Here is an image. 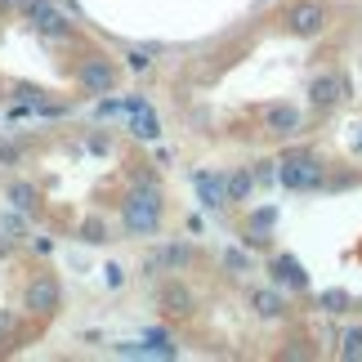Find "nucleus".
<instances>
[{
  "mask_svg": "<svg viewBox=\"0 0 362 362\" xmlns=\"http://www.w3.org/2000/svg\"><path fill=\"white\" fill-rule=\"evenodd\" d=\"M117 86V67L107 63V59H90V63H81V90H90V94H107Z\"/></svg>",
  "mask_w": 362,
  "mask_h": 362,
  "instance_id": "obj_4",
  "label": "nucleus"
},
{
  "mask_svg": "<svg viewBox=\"0 0 362 362\" xmlns=\"http://www.w3.org/2000/svg\"><path fill=\"white\" fill-rule=\"evenodd\" d=\"M27 0H0V9H23Z\"/></svg>",
  "mask_w": 362,
  "mask_h": 362,
  "instance_id": "obj_16",
  "label": "nucleus"
},
{
  "mask_svg": "<svg viewBox=\"0 0 362 362\" xmlns=\"http://www.w3.org/2000/svg\"><path fill=\"white\" fill-rule=\"evenodd\" d=\"M5 331H9V317L0 313V344H5Z\"/></svg>",
  "mask_w": 362,
  "mask_h": 362,
  "instance_id": "obj_17",
  "label": "nucleus"
},
{
  "mask_svg": "<svg viewBox=\"0 0 362 362\" xmlns=\"http://www.w3.org/2000/svg\"><path fill=\"white\" fill-rule=\"evenodd\" d=\"M322 304H327L331 313H344V309H349V296H344V291H327V296H322Z\"/></svg>",
  "mask_w": 362,
  "mask_h": 362,
  "instance_id": "obj_13",
  "label": "nucleus"
},
{
  "mask_svg": "<svg viewBox=\"0 0 362 362\" xmlns=\"http://www.w3.org/2000/svg\"><path fill=\"white\" fill-rule=\"evenodd\" d=\"M197 192H202V202L211 206V211H219V206H228L224 179H219V175H211V170H197Z\"/></svg>",
  "mask_w": 362,
  "mask_h": 362,
  "instance_id": "obj_7",
  "label": "nucleus"
},
{
  "mask_svg": "<svg viewBox=\"0 0 362 362\" xmlns=\"http://www.w3.org/2000/svg\"><path fill=\"white\" fill-rule=\"evenodd\" d=\"M300 107H291V103H277L273 112H269V125H273V134H296L300 130Z\"/></svg>",
  "mask_w": 362,
  "mask_h": 362,
  "instance_id": "obj_8",
  "label": "nucleus"
},
{
  "mask_svg": "<svg viewBox=\"0 0 362 362\" xmlns=\"http://www.w3.org/2000/svg\"><path fill=\"white\" fill-rule=\"evenodd\" d=\"M255 304H259L264 317H277V313H282V296H269V291H264V296H255Z\"/></svg>",
  "mask_w": 362,
  "mask_h": 362,
  "instance_id": "obj_12",
  "label": "nucleus"
},
{
  "mask_svg": "<svg viewBox=\"0 0 362 362\" xmlns=\"http://www.w3.org/2000/svg\"><path fill=\"white\" fill-rule=\"evenodd\" d=\"M277 175H282V184H286V188H296V192L322 188V165H317L313 157H296V161H286Z\"/></svg>",
  "mask_w": 362,
  "mask_h": 362,
  "instance_id": "obj_3",
  "label": "nucleus"
},
{
  "mask_svg": "<svg viewBox=\"0 0 362 362\" xmlns=\"http://www.w3.org/2000/svg\"><path fill=\"white\" fill-rule=\"evenodd\" d=\"M27 309L32 313H54L59 309V282H54V277H36V282L27 286Z\"/></svg>",
  "mask_w": 362,
  "mask_h": 362,
  "instance_id": "obj_5",
  "label": "nucleus"
},
{
  "mask_svg": "<svg viewBox=\"0 0 362 362\" xmlns=\"http://www.w3.org/2000/svg\"><path fill=\"white\" fill-rule=\"evenodd\" d=\"M340 94H344V76H340V72H322V76H313V86H309L313 107H331V103H340Z\"/></svg>",
  "mask_w": 362,
  "mask_h": 362,
  "instance_id": "obj_6",
  "label": "nucleus"
},
{
  "mask_svg": "<svg viewBox=\"0 0 362 362\" xmlns=\"http://www.w3.org/2000/svg\"><path fill=\"white\" fill-rule=\"evenodd\" d=\"M161 304H165L170 313H192V291L179 286V282H165V286H161Z\"/></svg>",
  "mask_w": 362,
  "mask_h": 362,
  "instance_id": "obj_9",
  "label": "nucleus"
},
{
  "mask_svg": "<svg viewBox=\"0 0 362 362\" xmlns=\"http://www.w3.org/2000/svg\"><path fill=\"white\" fill-rule=\"evenodd\" d=\"M224 264H228V269H246V264H250V259L242 255V250H228V255H224Z\"/></svg>",
  "mask_w": 362,
  "mask_h": 362,
  "instance_id": "obj_15",
  "label": "nucleus"
},
{
  "mask_svg": "<svg viewBox=\"0 0 362 362\" xmlns=\"http://www.w3.org/2000/svg\"><path fill=\"white\" fill-rule=\"evenodd\" d=\"M250 188H255V175H246V170H238V175H228V179H224L228 202H246V197H250Z\"/></svg>",
  "mask_w": 362,
  "mask_h": 362,
  "instance_id": "obj_11",
  "label": "nucleus"
},
{
  "mask_svg": "<svg viewBox=\"0 0 362 362\" xmlns=\"http://www.w3.org/2000/svg\"><path fill=\"white\" fill-rule=\"evenodd\" d=\"M157 224H161V192L152 184H144L125 202V228H130L134 238H148V233H157Z\"/></svg>",
  "mask_w": 362,
  "mask_h": 362,
  "instance_id": "obj_1",
  "label": "nucleus"
},
{
  "mask_svg": "<svg viewBox=\"0 0 362 362\" xmlns=\"http://www.w3.org/2000/svg\"><path fill=\"white\" fill-rule=\"evenodd\" d=\"M340 344H344V354H349V358H358L362 354V331H344Z\"/></svg>",
  "mask_w": 362,
  "mask_h": 362,
  "instance_id": "obj_14",
  "label": "nucleus"
},
{
  "mask_svg": "<svg viewBox=\"0 0 362 362\" xmlns=\"http://www.w3.org/2000/svg\"><path fill=\"white\" fill-rule=\"evenodd\" d=\"M286 23H291V32L313 36V32L327 27V5H322V0H296V5L286 9Z\"/></svg>",
  "mask_w": 362,
  "mask_h": 362,
  "instance_id": "obj_2",
  "label": "nucleus"
},
{
  "mask_svg": "<svg viewBox=\"0 0 362 362\" xmlns=\"http://www.w3.org/2000/svg\"><path fill=\"white\" fill-rule=\"evenodd\" d=\"M273 277H277V282H286V286H296V291H304V286H309V277L300 273V264L291 259V255H282V259L273 264Z\"/></svg>",
  "mask_w": 362,
  "mask_h": 362,
  "instance_id": "obj_10",
  "label": "nucleus"
}]
</instances>
